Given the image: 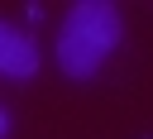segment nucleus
<instances>
[{
  "instance_id": "obj_3",
  "label": "nucleus",
  "mask_w": 153,
  "mask_h": 139,
  "mask_svg": "<svg viewBox=\"0 0 153 139\" xmlns=\"http://www.w3.org/2000/svg\"><path fill=\"white\" fill-rule=\"evenodd\" d=\"M5 134H10V115L0 110V139H5Z\"/></svg>"
},
{
  "instance_id": "obj_1",
  "label": "nucleus",
  "mask_w": 153,
  "mask_h": 139,
  "mask_svg": "<svg viewBox=\"0 0 153 139\" xmlns=\"http://www.w3.org/2000/svg\"><path fill=\"white\" fill-rule=\"evenodd\" d=\"M120 34H124L120 5H110V0H76L62 14V24H57V67L72 81H91L105 67V58L120 48Z\"/></svg>"
},
{
  "instance_id": "obj_2",
  "label": "nucleus",
  "mask_w": 153,
  "mask_h": 139,
  "mask_svg": "<svg viewBox=\"0 0 153 139\" xmlns=\"http://www.w3.org/2000/svg\"><path fill=\"white\" fill-rule=\"evenodd\" d=\"M0 77H10V81L38 77V43L10 19H0Z\"/></svg>"
}]
</instances>
